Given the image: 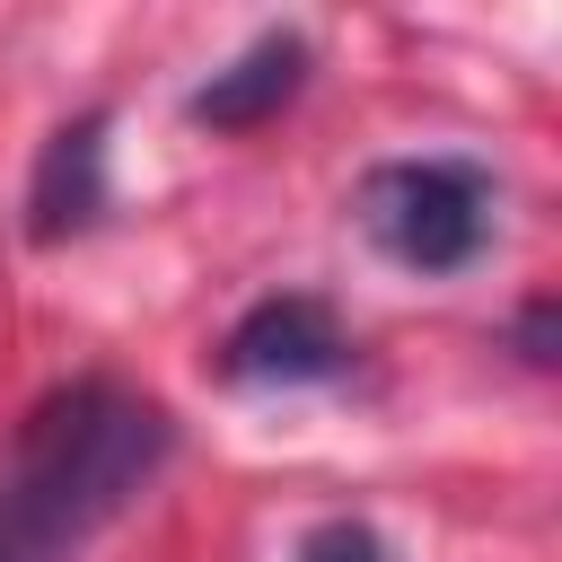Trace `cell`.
Masks as SVG:
<instances>
[{"label": "cell", "instance_id": "cell-3", "mask_svg": "<svg viewBox=\"0 0 562 562\" xmlns=\"http://www.w3.org/2000/svg\"><path fill=\"white\" fill-rule=\"evenodd\" d=\"M342 369H351V334L307 290H281V299L246 307L228 325V342H220V378L228 386H325Z\"/></svg>", "mask_w": 562, "mask_h": 562}, {"label": "cell", "instance_id": "cell-6", "mask_svg": "<svg viewBox=\"0 0 562 562\" xmlns=\"http://www.w3.org/2000/svg\"><path fill=\"white\" fill-rule=\"evenodd\" d=\"M299 562H395V553L378 544V527H360V518H325V527L299 536Z\"/></svg>", "mask_w": 562, "mask_h": 562}, {"label": "cell", "instance_id": "cell-5", "mask_svg": "<svg viewBox=\"0 0 562 562\" xmlns=\"http://www.w3.org/2000/svg\"><path fill=\"white\" fill-rule=\"evenodd\" d=\"M299 88H307V35H299V26H263L228 70H211V79L184 97V114H193L202 132H255V123H272Z\"/></svg>", "mask_w": 562, "mask_h": 562}, {"label": "cell", "instance_id": "cell-2", "mask_svg": "<svg viewBox=\"0 0 562 562\" xmlns=\"http://www.w3.org/2000/svg\"><path fill=\"white\" fill-rule=\"evenodd\" d=\"M360 237L422 281L465 272L492 246V176L474 158H386L360 176Z\"/></svg>", "mask_w": 562, "mask_h": 562}, {"label": "cell", "instance_id": "cell-4", "mask_svg": "<svg viewBox=\"0 0 562 562\" xmlns=\"http://www.w3.org/2000/svg\"><path fill=\"white\" fill-rule=\"evenodd\" d=\"M114 211V184H105V105L70 114L44 158H35V184H26V237L35 246H61V237H88L97 220Z\"/></svg>", "mask_w": 562, "mask_h": 562}, {"label": "cell", "instance_id": "cell-1", "mask_svg": "<svg viewBox=\"0 0 562 562\" xmlns=\"http://www.w3.org/2000/svg\"><path fill=\"white\" fill-rule=\"evenodd\" d=\"M176 457V422L114 386V378H70L53 386L9 457H0V562H79Z\"/></svg>", "mask_w": 562, "mask_h": 562}]
</instances>
